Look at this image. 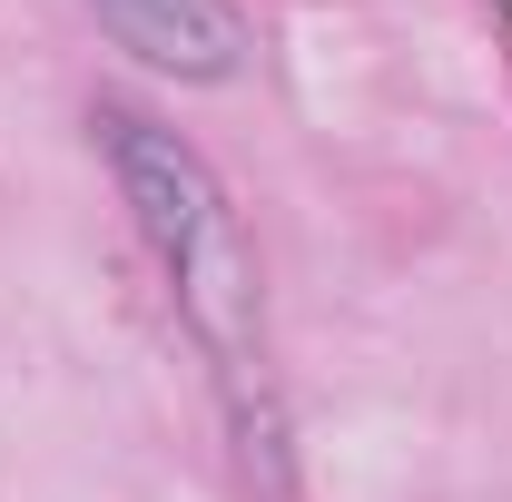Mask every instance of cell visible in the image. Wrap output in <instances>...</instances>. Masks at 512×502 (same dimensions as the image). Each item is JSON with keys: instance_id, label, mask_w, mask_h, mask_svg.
I'll list each match as a JSON object with an SVG mask.
<instances>
[{"instance_id": "7a4b0ae2", "label": "cell", "mask_w": 512, "mask_h": 502, "mask_svg": "<svg viewBox=\"0 0 512 502\" xmlns=\"http://www.w3.org/2000/svg\"><path fill=\"white\" fill-rule=\"evenodd\" d=\"M99 30H119L138 60L178 69V79H227L247 60V20L227 0H89Z\"/></svg>"}, {"instance_id": "6da1fadb", "label": "cell", "mask_w": 512, "mask_h": 502, "mask_svg": "<svg viewBox=\"0 0 512 502\" xmlns=\"http://www.w3.org/2000/svg\"><path fill=\"white\" fill-rule=\"evenodd\" d=\"M99 128H109V168H119L148 247L168 256V276H178L188 325L207 335V355L227 375H247L256 365V256H247V227H237L227 188L207 178V158H197L188 138H168V128L138 119V109H109Z\"/></svg>"}]
</instances>
